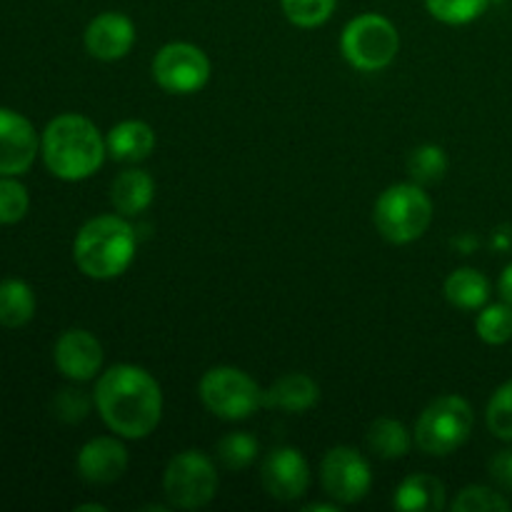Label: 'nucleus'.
Masks as SVG:
<instances>
[{
  "instance_id": "obj_3",
  "label": "nucleus",
  "mask_w": 512,
  "mask_h": 512,
  "mask_svg": "<svg viewBox=\"0 0 512 512\" xmlns=\"http://www.w3.org/2000/svg\"><path fill=\"white\" fill-rule=\"evenodd\" d=\"M135 243V228L123 215H98L75 235V265L93 280H113L133 263Z\"/></svg>"
},
{
  "instance_id": "obj_21",
  "label": "nucleus",
  "mask_w": 512,
  "mask_h": 512,
  "mask_svg": "<svg viewBox=\"0 0 512 512\" xmlns=\"http://www.w3.org/2000/svg\"><path fill=\"white\" fill-rule=\"evenodd\" d=\"M35 315V293L25 280H0V325L3 328H23Z\"/></svg>"
},
{
  "instance_id": "obj_35",
  "label": "nucleus",
  "mask_w": 512,
  "mask_h": 512,
  "mask_svg": "<svg viewBox=\"0 0 512 512\" xmlns=\"http://www.w3.org/2000/svg\"><path fill=\"white\" fill-rule=\"evenodd\" d=\"M85 510H98V512H105V505H78V512H85Z\"/></svg>"
},
{
  "instance_id": "obj_10",
  "label": "nucleus",
  "mask_w": 512,
  "mask_h": 512,
  "mask_svg": "<svg viewBox=\"0 0 512 512\" xmlns=\"http://www.w3.org/2000/svg\"><path fill=\"white\" fill-rule=\"evenodd\" d=\"M323 488L335 503L355 505L373 488V473L363 455L348 445H338L325 453L320 465Z\"/></svg>"
},
{
  "instance_id": "obj_6",
  "label": "nucleus",
  "mask_w": 512,
  "mask_h": 512,
  "mask_svg": "<svg viewBox=\"0 0 512 512\" xmlns=\"http://www.w3.org/2000/svg\"><path fill=\"white\" fill-rule=\"evenodd\" d=\"M340 50L355 70L378 73L388 68L400 50L398 28L385 15L363 13L350 20L340 35Z\"/></svg>"
},
{
  "instance_id": "obj_13",
  "label": "nucleus",
  "mask_w": 512,
  "mask_h": 512,
  "mask_svg": "<svg viewBox=\"0 0 512 512\" xmlns=\"http://www.w3.org/2000/svg\"><path fill=\"white\" fill-rule=\"evenodd\" d=\"M53 358L60 375L75 383H85V380H93L103 368V345L88 330H65L55 343Z\"/></svg>"
},
{
  "instance_id": "obj_23",
  "label": "nucleus",
  "mask_w": 512,
  "mask_h": 512,
  "mask_svg": "<svg viewBox=\"0 0 512 512\" xmlns=\"http://www.w3.org/2000/svg\"><path fill=\"white\" fill-rule=\"evenodd\" d=\"M475 333L488 345H505L512 340V305L495 303L480 308L478 320H475Z\"/></svg>"
},
{
  "instance_id": "obj_36",
  "label": "nucleus",
  "mask_w": 512,
  "mask_h": 512,
  "mask_svg": "<svg viewBox=\"0 0 512 512\" xmlns=\"http://www.w3.org/2000/svg\"><path fill=\"white\" fill-rule=\"evenodd\" d=\"M490 3H505V0H490Z\"/></svg>"
},
{
  "instance_id": "obj_7",
  "label": "nucleus",
  "mask_w": 512,
  "mask_h": 512,
  "mask_svg": "<svg viewBox=\"0 0 512 512\" xmlns=\"http://www.w3.org/2000/svg\"><path fill=\"white\" fill-rule=\"evenodd\" d=\"M198 393L210 413L235 423V420L250 418L253 413H258V408H263L265 390L243 370L220 365V368H210L200 378Z\"/></svg>"
},
{
  "instance_id": "obj_9",
  "label": "nucleus",
  "mask_w": 512,
  "mask_h": 512,
  "mask_svg": "<svg viewBox=\"0 0 512 512\" xmlns=\"http://www.w3.org/2000/svg\"><path fill=\"white\" fill-rule=\"evenodd\" d=\"M153 80L165 93H198L210 80L208 55L193 43L163 45L153 58Z\"/></svg>"
},
{
  "instance_id": "obj_33",
  "label": "nucleus",
  "mask_w": 512,
  "mask_h": 512,
  "mask_svg": "<svg viewBox=\"0 0 512 512\" xmlns=\"http://www.w3.org/2000/svg\"><path fill=\"white\" fill-rule=\"evenodd\" d=\"M498 290H500V298H503L508 305H512V263L503 270V275H500Z\"/></svg>"
},
{
  "instance_id": "obj_12",
  "label": "nucleus",
  "mask_w": 512,
  "mask_h": 512,
  "mask_svg": "<svg viewBox=\"0 0 512 512\" xmlns=\"http://www.w3.org/2000/svg\"><path fill=\"white\" fill-rule=\"evenodd\" d=\"M40 150L38 133L25 115L0 108V175H23Z\"/></svg>"
},
{
  "instance_id": "obj_32",
  "label": "nucleus",
  "mask_w": 512,
  "mask_h": 512,
  "mask_svg": "<svg viewBox=\"0 0 512 512\" xmlns=\"http://www.w3.org/2000/svg\"><path fill=\"white\" fill-rule=\"evenodd\" d=\"M488 473L500 490L512 493V448L500 450V453H495L493 458H490Z\"/></svg>"
},
{
  "instance_id": "obj_24",
  "label": "nucleus",
  "mask_w": 512,
  "mask_h": 512,
  "mask_svg": "<svg viewBox=\"0 0 512 512\" xmlns=\"http://www.w3.org/2000/svg\"><path fill=\"white\" fill-rule=\"evenodd\" d=\"M408 173L418 185H433L448 173V158L440 145H420L410 153Z\"/></svg>"
},
{
  "instance_id": "obj_2",
  "label": "nucleus",
  "mask_w": 512,
  "mask_h": 512,
  "mask_svg": "<svg viewBox=\"0 0 512 512\" xmlns=\"http://www.w3.org/2000/svg\"><path fill=\"white\" fill-rule=\"evenodd\" d=\"M108 145L93 120L78 113H65L50 120L40 138L43 163L55 178L78 183L98 173Z\"/></svg>"
},
{
  "instance_id": "obj_1",
  "label": "nucleus",
  "mask_w": 512,
  "mask_h": 512,
  "mask_svg": "<svg viewBox=\"0 0 512 512\" xmlns=\"http://www.w3.org/2000/svg\"><path fill=\"white\" fill-rule=\"evenodd\" d=\"M93 400L103 423L128 440H143L163 418V390L138 365H113L98 378Z\"/></svg>"
},
{
  "instance_id": "obj_34",
  "label": "nucleus",
  "mask_w": 512,
  "mask_h": 512,
  "mask_svg": "<svg viewBox=\"0 0 512 512\" xmlns=\"http://www.w3.org/2000/svg\"><path fill=\"white\" fill-rule=\"evenodd\" d=\"M338 510V505H323V503H313V505H308V508H305V512H335Z\"/></svg>"
},
{
  "instance_id": "obj_14",
  "label": "nucleus",
  "mask_w": 512,
  "mask_h": 512,
  "mask_svg": "<svg viewBox=\"0 0 512 512\" xmlns=\"http://www.w3.org/2000/svg\"><path fill=\"white\" fill-rule=\"evenodd\" d=\"M135 43V23L123 13L95 15L85 28V48L93 58L113 63V60L125 58Z\"/></svg>"
},
{
  "instance_id": "obj_8",
  "label": "nucleus",
  "mask_w": 512,
  "mask_h": 512,
  "mask_svg": "<svg viewBox=\"0 0 512 512\" xmlns=\"http://www.w3.org/2000/svg\"><path fill=\"white\" fill-rule=\"evenodd\" d=\"M218 493V470L200 450H183L168 463L163 475V495L170 508H205Z\"/></svg>"
},
{
  "instance_id": "obj_5",
  "label": "nucleus",
  "mask_w": 512,
  "mask_h": 512,
  "mask_svg": "<svg viewBox=\"0 0 512 512\" xmlns=\"http://www.w3.org/2000/svg\"><path fill=\"white\" fill-rule=\"evenodd\" d=\"M473 425L475 413L468 400L460 395H443L420 413L413 438L425 455L445 458L468 443Z\"/></svg>"
},
{
  "instance_id": "obj_27",
  "label": "nucleus",
  "mask_w": 512,
  "mask_h": 512,
  "mask_svg": "<svg viewBox=\"0 0 512 512\" xmlns=\"http://www.w3.org/2000/svg\"><path fill=\"white\" fill-rule=\"evenodd\" d=\"M510 508V500L503 493L485 485H468L450 505L453 512H508Z\"/></svg>"
},
{
  "instance_id": "obj_25",
  "label": "nucleus",
  "mask_w": 512,
  "mask_h": 512,
  "mask_svg": "<svg viewBox=\"0 0 512 512\" xmlns=\"http://www.w3.org/2000/svg\"><path fill=\"white\" fill-rule=\"evenodd\" d=\"M258 450V440L250 433H230L215 445L220 465L228 470H245L248 465H253V460L258 458Z\"/></svg>"
},
{
  "instance_id": "obj_16",
  "label": "nucleus",
  "mask_w": 512,
  "mask_h": 512,
  "mask_svg": "<svg viewBox=\"0 0 512 512\" xmlns=\"http://www.w3.org/2000/svg\"><path fill=\"white\" fill-rule=\"evenodd\" d=\"M320 388L310 375L288 373L275 380L263 393V408H278L285 413H305L318 405Z\"/></svg>"
},
{
  "instance_id": "obj_22",
  "label": "nucleus",
  "mask_w": 512,
  "mask_h": 512,
  "mask_svg": "<svg viewBox=\"0 0 512 512\" xmlns=\"http://www.w3.org/2000/svg\"><path fill=\"white\" fill-rule=\"evenodd\" d=\"M368 448L383 460L405 458L413 448V435L400 420L378 418L368 428Z\"/></svg>"
},
{
  "instance_id": "obj_30",
  "label": "nucleus",
  "mask_w": 512,
  "mask_h": 512,
  "mask_svg": "<svg viewBox=\"0 0 512 512\" xmlns=\"http://www.w3.org/2000/svg\"><path fill=\"white\" fill-rule=\"evenodd\" d=\"M485 423L495 438L512 443V380L500 385L493 393L488 410H485Z\"/></svg>"
},
{
  "instance_id": "obj_20",
  "label": "nucleus",
  "mask_w": 512,
  "mask_h": 512,
  "mask_svg": "<svg viewBox=\"0 0 512 512\" xmlns=\"http://www.w3.org/2000/svg\"><path fill=\"white\" fill-rule=\"evenodd\" d=\"M445 298L458 310H480L490 298V280L475 268H458L445 280Z\"/></svg>"
},
{
  "instance_id": "obj_18",
  "label": "nucleus",
  "mask_w": 512,
  "mask_h": 512,
  "mask_svg": "<svg viewBox=\"0 0 512 512\" xmlns=\"http://www.w3.org/2000/svg\"><path fill=\"white\" fill-rule=\"evenodd\" d=\"M105 145L118 163H140L155 150V130L145 120H123L110 130Z\"/></svg>"
},
{
  "instance_id": "obj_17",
  "label": "nucleus",
  "mask_w": 512,
  "mask_h": 512,
  "mask_svg": "<svg viewBox=\"0 0 512 512\" xmlns=\"http://www.w3.org/2000/svg\"><path fill=\"white\" fill-rule=\"evenodd\" d=\"M155 198V180L153 175L140 168H130L120 173L110 185V203L115 213L133 218V215L145 213L153 205Z\"/></svg>"
},
{
  "instance_id": "obj_4",
  "label": "nucleus",
  "mask_w": 512,
  "mask_h": 512,
  "mask_svg": "<svg viewBox=\"0 0 512 512\" xmlns=\"http://www.w3.org/2000/svg\"><path fill=\"white\" fill-rule=\"evenodd\" d=\"M373 223L388 243L408 245L433 223V200L418 183L390 185L375 203Z\"/></svg>"
},
{
  "instance_id": "obj_11",
  "label": "nucleus",
  "mask_w": 512,
  "mask_h": 512,
  "mask_svg": "<svg viewBox=\"0 0 512 512\" xmlns=\"http://www.w3.org/2000/svg\"><path fill=\"white\" fill-rule=\"evenodd\" d=\"M260 483L270 498L293 503L310 488V468L303 453L295 448H275L265 455L260 468Z\"/></svg>"
},
{
  "instance_id": "obj_19",
  "label": "nucleus",
  "mask_w": 512,
  "mask_h": 512,
  "mask_svg": "<svg viewBox=\"0 0 512 512\" xmlns=\"http://www.w3.org/2000/svg\"><path fill=\"white\" fill-rule=\"evenodd\" d=\"M393 508L403 512H440L445 508V485L428 473L408 475L395 490Z\"/></svg>"
},
{
  "instance_id": "obj_28",
  "label": "nucleus",
  "mask_w": 512,
  "mask_h": 512,
  "mask_svg": "<svg viewBox=\"0 0 512 512\" xmlns=\"http://www.w3.org/2000/svg\"><path fill=\"white\" fill-rule=\"evenodd\" d=\"M30 195L15 175H0V225H15L28 215Z\"/></svg>"
},
{
  "instance_id": "obj_15",
  "label": "nucleus",
  "mask_w": 512,
  "mask_h": 512,
  "mask_svg": "<svg viewBox=\"0 0 512 512\" xmlns=\"http://www.w3.org/2000/svg\"><path fill=\"white\" fill-rule=\"evenodd\" d=\"M75 465L85 483L110 485L128 470V450L118 438H93L80 448Z\"/></svg>"
},
{
  "instance_id": "obj_31",
  "label": "nucleus",
  "mask_w": 512,
  "mask_h": 512,
  "mask_svg": "<svg viewBox=\"0 0 512 512\" xmlns=\"http://www.w3.org/2000/svg\"><path fill=\"white\" fill-rule=\"evenodd\" d=\"M90 400L80 390H60L55 395V415L65 423H78L88 415Z\"/></svg>"
},
{
  "instance_id": "obj_29",
  "label": "nucleus",
  "mask_w": 512,
  "mask_h": 512,
  "mask_svg": "<svg viewBox=\"0 0 512 512\" xmlns=\"http://www.w3.org/2000/svg\"><path fill=\"white\" fill-rule=\"evenodd\" d=\"M285 18L298 28H318L328 23L338 0H280Z\"/></svg>"
},
{
  "instance_id": "obj_26",
  "label": "nucleus",
  "mask_w": 512,
  "mask_h": 512,
  "mask_svg": "<svg viewBox=\"0 0 512 512\" xmlns=\"http://www.w3.org/2000/svg\"><path fill=\"white\" fill-rule=\"evenodd\" d=\"M490 0H425V8L445 25H468L488 10Z\"/></svg>"
}]
</instances>
